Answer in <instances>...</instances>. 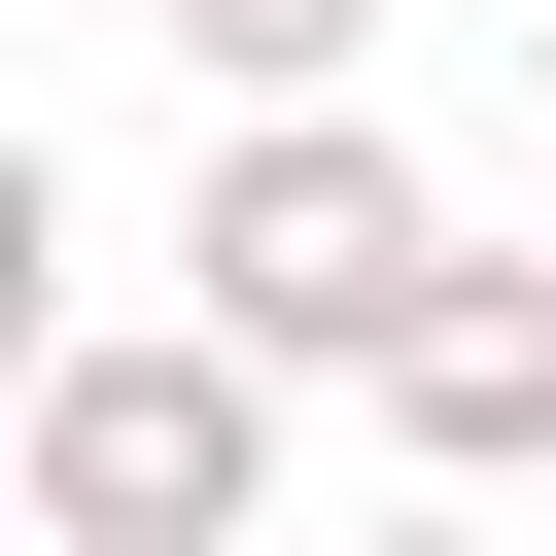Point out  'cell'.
Masks as SVG:
<instances>
[{"instance_id": "cell-1", "label": "cell", "mask_w": 556, "mask_h": 556, "mask_svg": "<svg viewBox=\"0 0 556 556\" xmlns=\"http://www.w3.org/2000/svg\"><path fill=\"white\" fill-rule=\"evenodd\" d=\"M452 278H486V243H452V174H417L382 104H243V139H208V208H174V313H208L243 382H382Z\"/></svg>"}, {"instance_id": "cell-2", "label": "cell", "mask_w": 556, "mask_h": 556, "mask_svg": "<svg viewBox=\"0 0 556 556\" xmlns=\"http://www.w3.org/2000/svg\"><path fill=\"white\" fill-rule=\"evenodd\" d=\"M278 521V382L208 313H70L35 348V556H243Z\"/></svg>"}, {"instance_id": "cell-3", "label": "cell", "mask_w": 556, "mask_h": 556, "mask_svg": "<svg viewBox=\"0 0 556 556\" xmlns=\"http://www.w3.org/2000/svg\"><path fill=\"white\" fill-rule=\"evenodd\" d=\"M382 452H417L452 521H521V486H556V243H486V278L382 348Z\"/></svg>"}, {"instance_id": "cell-4", "label": "cell", "mask_w": 556, "mask_h": 556, "mask_svg": "<svg viewBox=\"0 0 556 556\" xmlns=\"http://www.w3.org/2000/svg\"><path fill=\"white\" fill-rule=\"evenodd\" d=\"M139 35H174L208 104H348V35H382V0H139Z\"/></svg>"}, {"instance_id": "cell-5", "label": "cell", "mask_w": 556, "mask_h": 556, "mask_svg": "<svg viewBox=\"0 0 556 556\" xmlns=\"http://www.w3.org/2000/svg\"><path fill=\"white\" fill-rule=\"evenodd\" d=\"M313 556H521V521H452V486H382V521H313Z\"/></svg>"}, {"instance_id": "cell-6", "label": "cell", "mask_w": 556, "mask_h": 556, "mask_svg": "<svg viewBox=\"0 0 556 556\" xmlns=\"http://www.w3.org/2000/svg\"><path fill=\"white\" fill-rule=\"evenodd\" d=\"M521 70H556V0H521Z\"/></svg>"}]
</instances>
